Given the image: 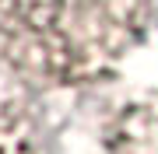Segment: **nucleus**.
I'll return each mask as SVG.
<instances>
[{
  "mask_svg": "<svg viewBox=\"0 0 158 154\" xmlns=\"http://www.w3.org/2000/svg\"><path fill=\"white\" fill-rule=\"evenodd\" d=\"M155 18V0H0V67L35 91L109 77Z\"/></svg>",
  "mask_w": 158,
  "mask_h": 154,
  "instance_id": "obj_1",
  "label": "nucleus"
},
{
  "mask_svg": "<svg viewBox=\"0 0 158 154\" xmlns=\"http://www.w3.org/2000/svg\"><path fill=\"white\" fill-rule=\"evenodd\" d=\"M102 154H158V98L119 105L102 126Z\"/></svg>",
  "mask_w": 158,
  "mask_h": 154,
  "instance_id": "obj_2",
  "label": "nucleus"
},
{
  "mask_svg": "<svg viewBox=\"0 0 158 154\" xmlns=\"http://www.w3.org/2000/svg\"><path fill=\"white\" fill-rule=\"evenodd\" d=\"M0 154H49L35 109L7 91H0Z\"/></svg>",
  "mask_w": 158,
  "mask_h": 154,
  "instance_id": "obj_3",
  "label": "nucleus"
},
{
  "mask_svg": "<svg viewBox=\"0 0 158 154\" xmlns=\"http://www.w3.org/2000/svg\"><path fill=\"white\" fill-rule=\"evenodd\" d=\"M155 21H158V0H155Z\"/></svg>",
  "mask_w": 158,
  "mask_h": 154,
  "instance_id": "obj_4",
  "label": "nucleus"
}]
</instances>
